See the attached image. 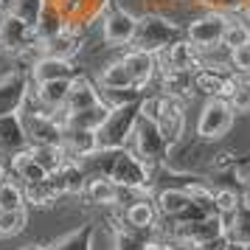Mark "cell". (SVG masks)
I'll return each mask as SVG.
<instances>
[{"instance_id": "cell-28", "label": "cell", "mask_w": 250, "mask_h": 250, "mask_svg": "<svg viewBox=\"0 0 250 250\" xmlns=\"http://www.w3.org/2000/svg\"><path fill=\"white\" fill-rule=\"evenodd\" d=\"M90 248H93V222H84L82 228L70 230L68 236L57 239L45 250H90Z\"/></svg>"}, {"instance_id": "cell-22", "label": "cell", "mask_w": 250, "mask_h": 250, "mask_svg": "<svg viewBox=\"0 0 250 250\" xmlns=\"http://www.w3.org/2000/svg\"><path fill=\"white\" fill-rule=\"evenodd\" d=\"M155 219H158V211H155L152 200H135V203L121 208V222L135 228V230H144V233L155 228Z\"/></svg>"}, {"instance_id": "cell-11", "label": "cell", "mask_w": 250, "mask_h": 250, "mask_svg": "<svg viewBox=\"0 0 250 250\" xmlns=\"http://www.w3.org/2000/svg\"><path fill=\"white\" fill-rule=\"evenodd\" d=\"M59 146L65 149V155L70 160H82L93 155L99 149V138L96 129H82V126H62V141Z\"/></svg>"}, {"instance_id": "cell-13", "label": "cell", "mask_w": 250, "mask_h": 250, "mask_svg": "<svg viewBox=\"0 0 250 250\" xmlns=\"http://www.w3.org/2000/svg\"><path fill=\"white\" fill-rule=\"evenodd\" d=\"M96 104H102L96 84H93L90 79H84V76H73L62 110H65V113H79V110H90V107H96Z\"/></svg>"}, {"instance_id": "cell-36", "label": "cell", "mask_w": 250, "mask_h": 250, "mask_svg": "<svg viewBox=\"0 0 250 250\" xmlns=\"http://www.w3.org/2000/svg\"><path fill=\"white\" fill-rule=\"evenodd\" d=\"M245 42H250V25H245V23H230V20H228L225 34H222V45H225L228 51H233V48L245 45Z\"/></svg>"}, {"instance_id": "cell-1", "label": "cell", "mask_w": 250, "mask_h": 250, "mask_svg": "<svg viewBox=\"0 0 250 250\" xmlns=\"http://www.w3.org/2000/svg\"><path fill=\"white\" fill-rule=\"evenodd\" d=\"M124 149H129L144 166L163 163L166 155H169V146H166V141H163V135H160L158 124H155V121H146V118H141V115L135 118V124H132L129 135H126Z\"/></svg>"}, {"instance_id": "cell-23", "label": "cell", "mask_w": 250, "mask_h": 250, "mask_svg": "<svg viewBox=\"0 0 250 250\" xmlns=\"http://www.w3.org/2000/svg\"><path fill=\"white\" fill-rule=\"evenodd\" d=\"M25 146H28V141H25V132L20 126V118L17 115L0 118V155L12 158L14 152H20Z\"/></svg>"}, {"instance_id": "cell-17", "label": "cell", "mask_w": 250, "mask_h": 250, "mask_svg": "<svg viewBox=\"0 0 250 250\" xmlns=\"http://www.w3.org/2000/svg\"><path fill=\"white\" fill-rule=\"evenodd\" d=\"M160 70V87H163V96H171V99H180L183 104H188V99L194 96L191 90V70H180V68H169L163 65Z\"/></svg>"}, {"instance_id": "cell-42", "label": "cell", "mask_w": 250, "mask_h": 250, "mask_svg": "<svg viewBox=\"0 0 250 250\" xmlns=\"http://www.w3.org/2000/svg\"><path fill=\"white\" fill-rule=\"evenodd\" d=\"M9 177H12V174H9V166H6V163L0 160V186H3V183L9 180Z\"/></svg>"}, {"instance_id": "cell-46", "label": "cell", "mask_w": 250, "mask_h": 250, "mask_svg": "<svg viewBox=\"0 0 250 250\" xmlns=\"http://www.w3.org/2000/svg\"><path fill=\"white\" fill-rule=\"evenodd\" d=\"M248 250H250V248H248Z\"/></svg>"}, {"instance_id": "cell-38", "label": "cell", "mask_w": 250, "mask_h": 250, "mask_svg": "<svg viewBox=\"0 0 250 250\" xmlns=\"http://www.w3.org/2000/svg\"><path fill=\"white\" fill-rule=\"evenodd\" d=\"M230 68L236 70L239 79H250V42L230 51Z\"/></svg>"}, {"instance_id": "cell-3", "label": "cell", "mask_w": 250, "mask_h": 250, "mask_svg": "<svg viewBox=\"0 0 250 250\" xmlns=\"http://www.w3.org/2000/svg\"><path fill=\"white\" fill-rule=\"evenodd\" d=\"M17 118H20V126H23V132H25L28 146H37V144H59L62 141V124L57 121L54 113H45L40 107L34 110V107L23 104V110L17 113Z\"/></svg>"}, {"instance_id": "cell-25", "label": "cell", "mask_w": 250, "mask_h": 250, "mask_svg": "<svg viewBox=\"0 0 250 250\" xmlns=\"http://www.w3.org/2000/svg\"><path fill=\"white\" fill-rule=\"evenodd\" d=\"M149 236L144 230H135V228L124 225L121 219H115L113 228V250H144L146 248Z\"/></svg>"}, {"instance_id": "cell-40", "label": "cell", "mask_w": 250, "mask_h": 250, "mask_svg": "<svg viewBox=\"0 0 250 250\" xmlns=\"http://www.w3.org/2000/svg\"><path fill=\"white\" fill-rule=\"evenodd\" d=\"M144 250H191V248H186V245H177V242H158V239H149L146 242V248Z\"/></svg>"}, {"instance_id": "cell-41", "label": "cell", "mask_w": 250, "mask_h": 250, "mask_svg": "<svg viewBox=\"0 0 250 250\" xmlns=\"http://www.w3.org/2000/svg\"><path fill=\"white\" fill-rule=\"evenodd\" d=\"M194 250H228V239H225V233H222V236H216V239H208V242H203L200 248H194Z\"/></svg>"}, {"instance_id": "cell-44", "label": "cell", "mask_w": 250, "mask_h": 250, "mask_svg": "<svg viewBox=\"0 0 250 250\" xmlns=\"http://www.w3.org/2000/svg\"><path fill=\"white\" fill-rule=\"evenodd\" d=\"M23 250H45V248H40V245H28V248H23Z\"/></svg>"}, {"instance_id": "cell-31", "label": "cell", "mask_w": 250, "mask_h": 250, "mask_svg": "<svg viewBox=\"0 0 250 250\" xmlns=\"http://www.w3.org/2000/svg\"><path fill=\"white\" fill-rule=\"evenodd\" d=\"M65 25V17H62V12L57 9V3H48L45 9H42V14H40V23H37V37H40V42H45L48 37H54Z\"/></svg>"}, {"instance_id": "cell-6", "label": "cell", "mask_w": 250, "mask_h": 250, "mask_svg": "<svg viewBox=\"0 0 250 250\" xmlns=\"http://www.w3.org/2000/svg\"><path fill=\"white\" fill-rule=\"evenodd\" d=\"M0 45L9 51H28L40 45V37L31 25H25L9 9H3L0 12Z\"/></svg>"}, {"instance_id": "cell-9", "label": "cell", "mask_w": 250, "mask_h": 250, "mask_svg": "<svg viewBox=\"0 0 250 250\" xmlns=\"http://www.w3.org/2000/svg\"><path fill=\"white\" fill-rule=\"evenodd\" d=\"M28 79H31V76L17 73V70L0 76V118L17 115L20 110H23L25 99H28V90H31Z\"/></svg>"}, {"instance_id": "cell-14", "label": "cell", "mask_w": 250, "mask_h": 250, "mask_svg": "<svg viewBox=\"0 0 250 250\" xmlns=\"http://www.w3.org/2000/svg\"><path fill=\"white\" fill-rule=\"evenodd\" d=\"M163 57L166 62L163 65H169V68H180V70H200L203 68V54H200V48L188 42V40H174L166 51H163Z\"/></svg>"}, {"instance_id": "cell-21", "label": "cell", "mask_w": 250, "mask_h": 250, "mask_svg": "<svg viewBox=\"0 0 250 250\" xmlns=\"http://www.w3.org/2000/svg\"><path fill=\"white\" fill-rule=\"evenodd\" d=\"M222 225H225V239L230 245L239 248H250V205H239L230 216H222Z\"/></svg>"}, {"instance_id": "cell-34", "label": "cell", "mask_w": 250, "mask_h": 250, "mask_svg": "<svg viewBox=\"0 0 250 250\" xmlns=\"http://www.w3.org/2000/svg\"><path fill=\"white\" fill-rule=\"evenodd\" d=\"M186 194H188V200L197 211H203V214H214V191L211 188H205L203 183H188L186 186Z\"/></svg>"}, {"instance_id": "cell-37", "label": "cell", "mask_w": 250, "mask_h": 250, "mask_svg": "<svg viewBox=\"0 0 250 250\" xmlns=\"http://www.w3.org/2000/svg\"><path fill=\"white\" fill-rule=\"evenodd\" d=\"M228 104L233 107L236 115H250V79H239L236 82V90L230 93Z\"/></svg>"}, {"instance_id": "cell-45", "label": "cell", "mask_w": 250, "mask_h": 250, "mask_svg": "<svg viewBox=\"0 0 250 250\" xmlns=\"http://www.w3.org/2000/svg\"><path fill=\"white\" fill-rule=\"evenodd\" d=\"M248 188H250V180H248Z\"/></svg>"}, {"instance_id": "cell-7", "label": "cell", "mask_w": 250, "mask_h": 250, "mask_svg": "<svg viewBox=\"0 0 250 250\" xmlns=\"http://www.w3.org/2000/svg\"><path fill=\"white\" fill-rule=\"evenodd\" d=\"M225 25H228L225 14H222V12H211V14L197 17V20H191V23H188V28H186V40H188V42H194L200 51H205V48L219 45V42H222Z\"/></svg>"}, {"instance_id": "cell-27", "label": "cell", "mask_w": 250, "mask_h": 250, "mask_svg": "<svg viewBox=\"0 0 250 250\" xmlns=\"http://www.w3.org/2000/svg\"><path fill=\"white\" fill-rule=\"evenodd\" d=\"M28 152H31V158L45 169V174H51V171H57L65 160H68V155H65V149L59 146V144H37V146H28Z\"/></svg>"}, {"instance_id": "cell-35", "label": "cell", "mask_w": 250, "mask_h": 250, "mask_svg": "<svg viewBox=\"0 0 250 250\" xmlns=\"http://www.w3.org/2000/svg\"><path fill=\"white\" fill-rule=\"evenodd\" d=\"M239 205H242V197L233 188H219V191H214V214L230 216Z\"/></svg>"}, {"instance_id": "cell-33", "label": "cell", "mask_w": 250, "mask_h": 250, "mask_svg": "<svg viewBox=\"0 0 250 250\" xmlns=\"http://www.w3.org/2000/svg\"><path fill=\"white\" fill-rule=\"evenodd\" d=\"M17 208H25V194L23 186L9 177L0 186V211H17Z\"/></svg>"}, {"instance_id": "cell-8", "label": "cell", "mask_w": 250, "mask_h": 250, "mask_svg": "<svg viewBox=\"0 0 250 250\" xmlns=\"http://www.w3.org/2000/svg\"><path fill=\"white\" fill-rule=\"evenodd\" d=\"M155 124H158L166 146H174L186 129V104L180 99H171V96H160V115Z\"/></svg>"}, {"instance_id": "cell-29", "label": "cell", "mask_w": 250, "mask_h": 250, "mask_svg": "<svg viewBox=\"0 0 250 250\" xmlns=\"http://www.w3.org/2000/svg\"><path fill=\"white\" fill-rule=\"evenodd\" d=\"M45 6H48V0H9V6H6V9H9L17 20H23L25 25L37 28L40 14H42Z\"/></svg>"}, {"instance_id": "cell-4", "label": "cell", "mask_w": 250, "mask_h": 250, "mask_svg": "<svg viewBox=\"0 0 250 250\" xmlns=\"http://www.w3.org/2000/svg\"><path fill=\"white\" fill-rule=\"evenodd\" d=\"M233 118H236V113L228 104V99H208L197 118V135L203 141H216L233 129Z\"/></svg>"}, {"instance_id": "cell-2", "label": "cell", "mask_w": 250, "mask_h": 250, "mask_svg": "<svg viewBox=\"0 0 250 250\" xmlns=\"http://www.w3.org/2000/svg\"><path fill=\"white\" fill-rule=\"evenodd\" d=\"M174 37H177V25L169 23V20H163L160 14H149L144 20H138L132 45L141 48V51H146V54H152V57H158V54H163L174 42Z\"/></svg>"}, {"instance_id": "cell-26", "label": "cell", "mask_w": 250, "mask_h": 250, "mask_svg": "<svg viewBox=\"0 0 250 250\" xmlns=\"http://www.w3.org/2000/svg\"><path fill=\"white\" fill-rule=\"evenodd\" d=\"M23 194H25V203L37 205V208H48V205H54L59 197H62V194L54 188L51 177H42V180L31 183V186H23Z\"/></svg>"}, {"instance_id": "cell-20", "label": "cell", "mask_w": 250, "mask_h": 250, "mask_svg": "<svg viewBox=\"0 0 250 250\" xmlns=\"http://www.w3.org/2000/svg\"><path fill=\"white\" fill-rule=\"evenodd\" d=\"M76 76V68L70 59H59L51 57V54H42V57L34 62L31 68V79L34 82H54V79H73Z\"/></svg>"}, {"instance_id": "cell-24", "label": "cell", "mask_w": 250, "mask_h": 250, "mask_svg": "<svg viewBox=\"0 0 250 250\" xmlns=\"http://www.w3.org/2000/svg\"><path fill=\"white\" fill-rule=\"evenodd\" d=\"M228 73H219L214 68H200L191 73V90L205 99H222V84Z\"/></svg>"}, {"instance_id": "cell-30", "label": "cell", "mask_w": 250, "mask_h": 250, "mask_svg": "<svg viewBox=\"0 0 250 250\" xmlns=\"http://www.w3.org/2000/svg\"><path fill=\"white\" fill-rule=\"evenodd\" d=\"M102 87L107 90H132V79H129V70L124 68V62H110L102 70Z\"/></svg>"}, {"instance_id": "cell-32", "label": "cell", "mask_w": 250, "mask_h": 250, "mask_svg": "<svg viewBox=\"0 0 250 250\" xmlns=\"http://www.w3.org/2000/svg\"><path fill=\"white\" fill-rule=\"evenodd\" d=\"M25 225H28V211H25V208H17V211H0V236L3 239L23 233Z\"/></svg>"}, {"instance_id": "cell-19", "label": "cell", "mask_w": 250, "mask_h": 250, "mask_svg": "<svg viewBox=\"0 0 250 250\" xmlns=\"http://www.w3.org/2000/svg\"><path fill=\"white\" fill-rule=\"evenodd\" d=\"M48 177H51L54 188H57L62 197H65V194H82V186L87 180V174H84V169L79 166V160H70V158L65 160L57 171H51Z\"/></svg>"}, {"instance_id": "cell-18", "label": "cell", "mask_w": 250, "mask_h": 250, "mask_svg": "<svg viewBox=\"0 0 250 250\" xmlns=\"http://www.w3.org/2000/svg\"><path fill=\"white\" fill-rule=\"evenodd\" d=\"M9 174H12L14 180L20 183V186H31V183L42 180V177H48L45 169L37 163L34 158H31V152H28V146L20 149V152H14L12 158H9Z\"/></svg>"}, {"instance_id": "cell-15", "label": "cell", "mask_w": 250, "mask_h": 250, "mask_svg": "<svg viewBox=\"0 0 250 250\" xmlns=\"http://www.w3.org/2000/svg\"><path fill=\"white\" fill-rule=\"evenodd\" d=\"M155 211L166 219H186L191 211V200L186 188H160L155 197Z\"/></svg>"}, {"instance_id": "cell-43", "label": "cell", "mask_w": 250, "mask_h": 250, "mask_svg": "<svg viewBox=\"0 0 250 250\" xmlns=\"http://www.w3.org/2000/svg\"><path fill=\"white\" fill-rule=\"evenodd\" d=\"M242 14H245V25H250V0H245V6H242Z\"/></svg>"}, {"instance_id": "cell-39", "label": "cell", "mask_w": 250, "mask_h": 250, "mask_svg": "<svg viewBox=\"0 0 250 250\" xmlns=\"http://www.w3.org/2000/svg\"><path fill=\"white\" fill-rule=\"evenodd\" d=\"M138 115L146 118V121H158L160 115V96H146L138 102Z\"/></svg>"}, {"instance_id": "cell-16", "label": "cell", "mask_w": 250, "mask_h": 250, "mask_svg": "<svg viewBox=\"0 0 250 250\" xmlns=\"http://www.w3.org/2000/svg\"><path fill=\"white\" fill-rule=\"evenodd\" d=\"M82 200L87 205H118V183L102 174H93L82 186Z\"/></svg>"}, {"instance_id": "cell-12", "label": "cell", "mask_w": 250, "mask_h": 250, "mask_svg": "<svg viewBox=\"0 0 250 250\" xmlns=\"http://www.w3.org/2000/svg\"><path fill=\"white\" fill-rule=\"evenodd\" d=\"M121 62H124V68L129 70V79H132V90L135 93L144 90L149 82H152V76L158 73V68H155V57L146 54V51H141V48L126 51L124 57H121Z\"/></svg>"}, {"instance_id": "cell-10", "label": "cell", "mask_w": 250, "mask_h": 250, "mask_svg": "<svg viewBox=\"0 0 250 250\" xmlns=\"http://www.w3.org/2000/svg\"><path fill=\"white\" fill-rule=\"evenodd\" d=\"M135 25H138V20L129 12H124V9H110L107 17H104V23H102L104 42H107V45H115V48L132 45Z\"/></svg>"}, {"instance_id": "cell-5", "label": "cell", "mask_w": 250, "mask_h": 250, "mask_svg": "<svg viewBox=\"0 0 250 250\" xmlns=\"http://www.w3.org/2000/svg\"><path fill=\"white\" fill-rule=\"evenodd\" d=\"M138 118V102L126 104V107H115L107 113L104 124L96 129V138H99V149H113V146H124L126 135L135 124Z\"/></svg>"}]
</instances>
